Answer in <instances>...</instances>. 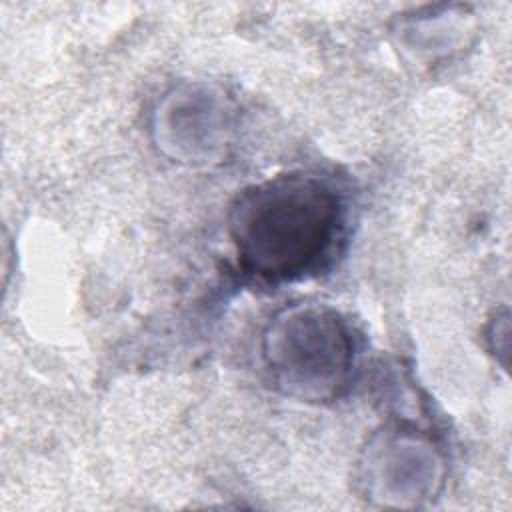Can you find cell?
<instances>
[{
  "label": "cell",
  "instance_id": "6da1fadb",
  "mask_svg": "<svg viewBox=\"0 0 512 512\" xmlns=\"http://www.w3.org/2000/svg\"><path fill=\"white\" fill-rule=\"evenodd\" d=\"M340 200L310 174H280L244 188L228 210V234L240 266L266 282L298 280L332 246Z\"/></svg>",
  "mask_w": 512,
  "mask_h": 512
},
{
  "label": "cell",
  "instance_id": "7a4b0ae2",
  "mask_svg": "<svg viewBox=\"0 0 512 512\" xmlns=\"http://www.w3.org/2000/svg\"><path fill=\"white\" fill-rule=\"evenodd\" d=\"M262 364L272 386L298 402L340 398L354 368L348 322L322 302H296L278 310L262 332Z\"/></svg>",
  "mask_w": 512,
  "mask_h": 512
},
{
  "label": "cell",
  "instance_id": "3957f363",
  "mask_svg": "<svg viewBox=\"0 0 512 512\" xmlns=\"http://www.w3.org/2000/svg\"><path fill=\"white\" fill-rule=\"evenodd\" d=\"M238 108L212 82H180L156 102L150 120L152 142L162 156L184 166L220 164L234 142Z\"/></svg>",
  "mask_w": 512,
  "mask_h": 512
},
{
  "label": "cell",
  "instance_id": "277c9868",
  "mask_svg": "<svg viewBox=\"0 0 512 512\" xmlns=\"http://www.w3.org/2000/svg\"><path fill=\"white\" fill-rule=\"evenodd\" d=\"M444 472V458L430 438L406 428H384L368 440L358 480L364 494L382 506L412 508L440 492Z\"/></svg>",
  "mask_w": 512,
  "mask_h": 512
}]
</instances>
